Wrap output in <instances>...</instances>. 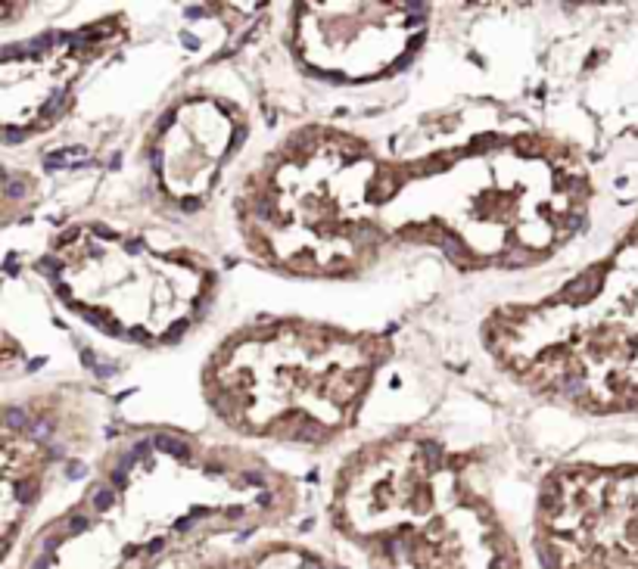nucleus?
<instances>
[{"mask_svg": "<svg viewBox=\"0 0 638 569\" xmlns=\"http://www.w3.org/2000/svg\"><path fill=\"white\" fill-rule=\"evenodd\" d=\"M346 535L367 548L374 569H520L514 544L483 507L430 482L426 460L411 457L374 489H349L340 507Z\"/></svg>", "mask_w": 638, "mask_h": 569, "instance_id": "1", "label": "nucleus"}, {"mask_svg": "<svg viewBox=\"0 0 638 569\" xmlns=\"http://www.w3.org/2000/svg\"><path fill=\"white\" fill-rule=\"evenodd\" d=\"M156 445H159L162 451H168V454H181V457H187V445H184V442H178V439L159 436V439H156Z\"/></svg>", "mask_w": 638, "mask_h": 569, "instance_id": "4", "label": "nucleus"}, {"mask_svg": "<svg viewBox=\"0 0 638 569\" xmlns=\"http://www.w3.org/2000/svg\"><path fill=\"white\" fill-rule=\"evenodd\" d=\"M215 569H336V566H327L315 554H302L293 548H268L255 557H246V560H237L227 566H215Z\"/></svg>", "mask_w": 638, "mask_h": 569, "instance_id": "3", "label": "nucleus"}, {"mask_svg": "<svg viewBox=\"0 0 638 569\" xmlns=\"http://www.w3.org/2000/svg\"><path fill=\"white\" fill-rule=\"evenodd\" d=\"M545 569H638V485L567 479L545 492L539 516Z\"/></svg>", "mask_w": 638, "mask_h": 569, "instance_id": "2", "label": "nucleus"}]
</instances>
